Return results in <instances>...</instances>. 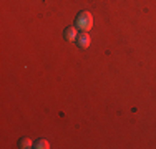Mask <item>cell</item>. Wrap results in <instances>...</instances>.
<instances>
[{
    "mask_svg": "<svg viewBox=\"0 0 156 149\" xmlns=\"http://www.w3.org/2000/svg\"><path fill=\"white\" fill-rule=\"evenodd\" d=\"M90 43H91V38H90V35H88V32H81L80 35L76 36V45L80 48H88Z\"/></svg>",
    "mask_w": 156,
    "mask_h": 149,
    "instance_id": "7a4b0ae2",
    "label": "cell"
},
{
    "mask_svg": "<svg viewBox=\"0 0 156 149\" xmlns=\"http://www.w3.org/2000/svg\"><path fill=\"white\" fill-rule=\"evenodd\" d=\"M18 147H22V149H28V147H33V143L28 137H22L20 141H18Z\"/></svg>",
    "mask_w": 156,
    "mask_h": 149,
    "instance_id": "277c9868",
    "label": "cell"
},
{
    "mask_svg": "<svg viewBox=\"0 0 156 149\" xmlns=\"http://www.w3.org/2000/svg\"><path fill=\"white\" fill-rule=\"evenodd\" d=\"M75 27L81 32H90L91 27H93V17H91L90 12H80L75 18Z\"/></svg>",
    "mask_w": 156,
    "mask_h": 149,
    "instance_id": "6da1fadb",
    "label": "cell"
},
{
    "mask_svg": "<svg viewBox=\"0 0 156 149\" xmlns=\"http://www.w3.org/2000/svg\"><path fill=\"white\" fill-rule=\"evenodd\" d=\"M76 27H68L65 30V33H63V35H65V40H68V42H76Z\"/></svg>",
    "mask_w": 156,
    "mask_h": 149,
    "instance_id": "3957f363",
    "label": "cell"
},
{
    "mask_svg": "<svg viewBox=\"0 0 156 149\" xmlns=\"http://www.w3.org/2000/svg\"><path fill=\"white\" fill-rule=\"evenodd\" d=\"M33 147L35 149H48L50 147V143L45 141V139H37V143L33 144Z\"/></svg>",
    "mask_w": 156,
    "mask_h": 149,
    "instance_id": "5b68a950",
    "label": "cell"
}]
</instances>
